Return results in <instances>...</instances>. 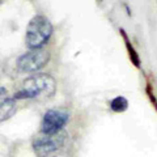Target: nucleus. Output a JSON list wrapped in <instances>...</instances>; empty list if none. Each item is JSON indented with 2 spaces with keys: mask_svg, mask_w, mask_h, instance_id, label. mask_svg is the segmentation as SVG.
<instances>
[{
  "mask_svg": "<svg viewBox=\"0 0 157 157\" xmlns=\"http://www.w3.org/2000/svg\"><path fill=\"white\" fill-rule=\"evenodd\" d=\"M55 78L48 73H34L24 80L21 90L14 94V100H39L55 94Z\"/></svg>",
  "mask_w": 157,
  "mask_h": 157,
  "instance_id": "obj_1",
  "label": "nucleus"
},
{
  "mask_svg": "<svg viewBox=\"0 0 157 157\" xmlns=\"http://www.w3.org/2000/svg\"><path fill=\"white\" fill-rule=\"evenodd\" d=\"M52 32H54V28H52V24L50 22V20L45 16H42V14H37L28 24L26 34H25L26 46L30 50L45 47V45L51 37Z\"/></svg>",
  "mask_w": 157,
  "mask_h": 157,
  "instance_id": "obj_2",
  "label": "nucleus"
},
{
  "mask_svg": "<svg viewBox=\"0 0 157 157\" xmlns=\"http://www.w3.org/2000/svg\"><path fill=\"white\" fill-rule=\"evenodd\" d=\"M67 140V135L64 131L55 135L39 134L33 140V151L37 157H51L54 153L63 148Z\"/></svg>",
  "mask_w": 157,
  "mask_h": 157,
  "instance_id": "obj_3",
  "label": "nucleus"
},
{
  "mask_svg": "<svg viewBox=\"0 0 157 157\" xmlns=\"http://www.w3.org/2000/svg\"><path fill=\"white\" fill-rule=\"evenodd\" d=\"M50 60V52L45 47L33 48L21 55L17 60V70L22 73H37Z\"/></svg>",
  "mask_w": 157,
  "mask_h": 157,
  "instance_id": "obj_4",
  "label": "nucleus"
},
{
  "mask_svg": "<svg viewBox=\"0 0 157 157\" xmlns=\"http://www.w3.org/2000/svg\"><path fill=\"white\" fill-rule=\"evenodd\" d=\"M70 121V113L64 109H50L45 113L41 123V132L55 135L62 132Z\"/></svg>",
  "mask_w": 157,
  "mask_h": 157,
  "instance_id": "obj_5",
  "label": "nucleus"
},
{
  "mask_svg": "<svg viewBox=\"0 0 157 157\" xmlns=\"http://www.w3.org/2000/svg\"><path fill=\"white\" fill-rule=\"evenodd\" d=\"M17 111V105L14 98H4L0 101V123L8 121Z\"/></svg>",
  "mask_w": 157,
  "mask_h": 157,
  "instance_id": "obj_6",
  "label": "nucleus"
},
{
  "mask_svg": "<svg viewBox=\"0 0 157 157\" xmlns=\"http://www.w3.org/2000/svg\"><path fill=\"white\" fill-rule=\"evenodd\" d=\"M127 107H128V102L124 97H115L110 102V109L114 113H122L127 110Z\"/></svg>",
  "mask_w": 157,
  "mask_h": 157,
  "instance_id": "obj_7",
  "label": "nucleus"
},
{
  "mask_svg": "<svg viewBox=\"0 0 157 157\" xmlns=\"http://www.w3.org/2000/svg\"><path fill=\"white\" fill-rule=\"evenodd\" d=\"M122 34L124 36V39H126V46H127V48H128V52H130V56H131V60H132V63L136 66V67H140V62H139V56H137V54L135 52V50H134V47H132V45H130V42H128V39H127V37H126V34H124V32L122 30Z\"/></svg>",
  "mask_w": 157,
  "mask_h": 157,
  "instance_id": "obj_8",
  "label": "nucleus"
},
{
  "mask_svg": "<svg viewBox=\"0 0 157 157\" xmlns=\"http://www.w3.org/2000/svg\"><path fill=\"white\" fill-rule=\"evenodd\" d=\"M51 157H70V155H68L67 152H64V151L60 149V151H58L56 153H54Z\"/></svg>",
  "mask_w": 157,
  "mask_h": 157,
  "instance_id": "obj_9",
  "label": "nucleus"
},
{
  "mask_svg": "<svg viewBox=\"0 0 157 157\" xmlns=\"http://www.w3.org/2000/svg\"><path fill=\"white\" fill-rule=\"evenodd\" d=\"M7 94V89H4V88H0V96H6Z\"/></svg>",
  "mask_w": 157,
  "mask_h": 157,
  "instance_id": "obj_10",
  "label": "nucleus"
}]
</instances>
